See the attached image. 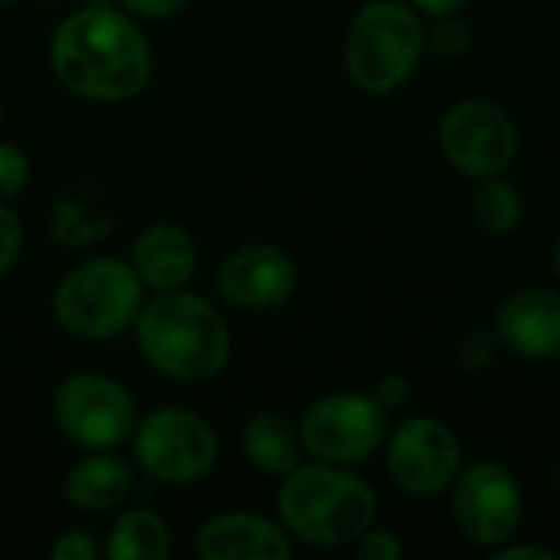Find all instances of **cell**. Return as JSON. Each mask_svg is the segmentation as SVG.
Here are the masks:
<instances>
[{"mask_svg": "<svg viewBox=\"0 0 560 560\" xmlns=\"http://www.w3.org/2000/svg\"><path fill=\"white\" fill-rule=\"evenodd\" d=\"M427 52V26L413 3L371 0L364 3L345 33L348 79L371 95L397 92L420 66Z\"/></svg>", "mask_w": 560, "mask_h": 560, "instance_id": "cell-5", "label": "cell"}, {"mask_svg": "<svg viewBox=\"0 0 560 560\" xmlns=\"http://www.w3.org/2000/svg\"><path fill=\"white\" fill-rule=\"evenodd\" d=\"M49 413L56 430L85 453L118 450L138 427L131 390L102 371H75L62 377L52 390Z\"/></svg>", "mask_w": 560, "mask_h": 560, "instance_id": "cell-7", "label": "cell"}, {"mask_svg": "<svg viewBox=\"0 0 560 560\" xmlns=\"http://www.w3.org/2000/svg\"><path fill=\"white\" fill-rule=\"evenodd\" d=\"M276 512L292 541L308 548L354 545L377 522V492L335 463H299L279 479Z\"/></svg>", "mask_w": 560, "mask_h": 560, "instance_id": "cell-3", "label": "cell"}, {"mask_svg": "<svg viewBox=\"0 0 560 560\" xmlns=\"http://www.w3.org/2000/svg\"><path fill=\"white\" fill-rule=\"evenodd\" d=\"M240 443H243L246 463L256 472L272 476V479H282L285 472H292L302 463V456H305L299 423L289 420L279 410H259V413H253L243 423Z\"/></svg>", "mask_w": 560, "mask_h": 560, "instance_id": "cell-17", "label": "cell"}, {"mask_svg": "<svg viewBox=\"0 0 560 560\" xmlns=\"http://www.w3.org/2000/svg\"><path fill=\"white\" fill-rule=\"evenodd\" d=\"M187 7V0H121V10H128L135 20H171Z\"/></svg>", "mask_w": 560, "mask_h": 560, "instance_id": "cell-26", "label": "cell"}, {"mask_svg": "<svg viewBox=\"0 0 560 560\" xmlns=\"http://www.w3.org/2000/svg\"><path fill=\"white\" fill-rule=\"evenodd\" d=\"M354 555L361 560H400L404 558V545L397 538V532L381 528L377 522L354 541Z\"/></svg>", "mask_w": 560, "mask_h": 560, "instance_id": "cell-22", "label": "cell"}, {"mask_svg": "<svg viewBox=\"0 0 560 560\" xmlns=\"http://www.w3.org/2000/svg\"><path fill=\"white\" fill-rule=\"evenodd\" d=\"M33 177V164L23 148L0 141V203L16 200Z\"/></svg>", "mask_w": 560, "mask_h": 560, "instance_id": "cell-21", "label": "cell"}, {"mask_svg": "<svg viewBox=\"0 0 560 560\" xmlns=\"http://www.w3.org/2000/svg\"><path fill=\"white\" fill-rule=\"evenodd\" d=\"M135 466L158 486H197L217 469L220 436L207 417L190 407H158L138 417L131 433Z\"/></svg>", "mask_w": 560, "mask_h": 560, "instance_id": "cell-6", "label": "cell"}, {"mask_svg": "<svg viewBox=\"0 0 560 560\" xmlns=\"http://www.w3.org/2000/svg\"><path fill=\"white\" fill-rule=\"evenodd\" d=\"M518 144L515 118L489 98H459L440 118V151L466 177L486 180L505 174L518 158Z\"/></svg>", "mask_w": 560, "mask_h": 560, "instance_id": "cell-9", "label": "cell"}, {"mask_svg": "<svg viewBox=\"0 0 560 560\" xmlns=\"http://www.w3.org/2000/svg\"><path fill=\"white\" fill-rule=\"evenodd\" d=\"M49 69L69 95L118 105L148 89L154 52L128 10L85 3L56 26L49 39Z\"/></svg>", "mask_w": 560, "mask_h": 560, "instance_id": "cell-1", "label": "cell"}, {"mask_svg": "<svg viewBox=\"0 0 560 560\" xmlns=\"http://www.w3.org/2000/svg\"><path fill=\"white\" fill-rule=\"evenodd\" d=\"M551 269H555V279L560 282V240L558 246H555V256H551Z\"/></svg>", "mask_w": 560, "mask_h": 560, "instance_id": "cell-30", "label": "cell"}, {"mask_svg": "<svg viewBox=\"0 0 560 560\" xmlns=\"http://www.w3.org/2000/svg\"><path fill=\"white\" fill-rule=\"evenodd\" d=\"M135 492V469L115 450H95L75 459L62 479V499L85 515L118 512Z\"/></svg>", "mask_w": 560, "mask_h": 560, "instance_id": "cell-16", "label": "cell"}, {"mask_svg": "<svg viewBox=\"0 0 560 560\" xmlns=\"http://www.w3.org/2000/svg\"><path fill=\"white\" fill-rule=\"evenodd\" d=\"M217 289L220 299L240 312H272L295 295L299 266L276 243H249L220 262Z\"/></svg>", "mask_w": 560, "mask_h": 560, "instance_id": "cell-12", "label": "cell"}, {"mask_svg": "<svg viewBox=\"0 0 560 560\" xmlns=\"http://www.w3.org/2000/svg\"><path fill=\"white\" fill-rule=\"evenodd\" d=\"M194 555L200 560H289L292 535L266 515L223 512L194 532Z\"/></svg>", "mask_w": 560, "mask_h": 560, "instance_id": "cell-14", "label": "cell"}, {"mask_svg": "<svg viewBox=\"0 0 560 560\" xmlns=\"http://www.w3.org/2000/svg\"><path fill=\"white\" fill-rule=\"evenodd\" d=\"M492 335L522 361L560 358V292L541 285L512 292L495 308Z\"/></svg>", "mask_w": 560, "mask_h": 560, "instance_id": "cell-13", "label": "cell"}, {"mask_svg": "<svg viewBox=\"0 0 560 560\" xmlns=\"http://www.w3.org/2000/svg\"><path fill=\"white\" fill-rule=\"evenodd\" d=\"M141 358L174 384H210L233 358V335L220 308L187 289L154 292L135 318Z\"/></svg>", "mask_w": 560, "mask_h": 560, "instance_id": "cell-2", "label": "cell"}, {"mask_svg": "<svg viewBox=\"0 0 560 560\" xmlns=\"http://www.w3.org/2000/svg\"><path fill=\"white\" fill-rule=\"evenodd\" d=\"M92 7H121V0H85Z\"/></svg>", "mask_w": 560, "mask_h": 560, "instance_id": "cell-31", "label": "cell"}, {"mask_svg": "<svg viewBox=\"0 0 560 560\" xmlns=\"http://www.w3.org/2000/svg\"><path fill=\"white\" fill-rule=\"evenodd\" d=\"M23 253V223L10 203H0V276H7Z\"/></svg>", "mask_w": 560, "mask_h": 560, "instance_id": "cell-23", "label": "cell"}, {"mask_svg": "<svg viewBox=\"0 0 560 560\" xmlns=\"http://www.w3.org/2000/svg\"><path fill=\"white\" fill-rule=\"evenodd\" d=\"M390 482L413 499H436L450 492L463 469V446L450 423L440 417H407L387 433Z\"/></svg>", "mask_w": 560, "mask_h": 560, "instance_id": "cell-11", "label": "cell"}, {"mask_svg": "<svg viewBox=\"0 0 560 560\" xmlns=\"http://www.w3.org/2000/svg\"><path fill=\"white\" fill-rule=\"evenodd\" d=\"M423 16H443V13H459L469 0H410Z\"/></svg>", "mask_w": 560, "mask_h": 560, "instance_id": "cell-29", "label": "cell"}, {"mask_svg": "<svg viewBox=\"0 0 560 560\" xmlns=\"http://www.w3.org/2000/svg\"><path fill=\"white\" fill-rule=\"evenodd\" d=\"M302 446L312 459L335 466L368 463L387 440V407L364 390L318 397L299 420Z\"/></svg>", "mask_w": 560, "mask_h": 560, "instance_id": "cell-8", "label": "cell"}, {"mask_svg": "<svg viewBox=\"0 0 560 560\" xmlns=\"http://www.w3.org/2000/svg\"><path fill=\"white\" fill-rule=\"evenodd\" d=\"M105 555L112 560H167L174 555L171 525L151 509H121L108 528Z\"/></svg>", "mask_w": 560, "mask_h": 560, "instance_id": "cell-18", "label": "cell"}, {"mask_svg": "<svg viewBox=\"0 0 560 560\" xmlns=\"http://www.w3.org/2000/svg\"><path fill=\"white\" fill-rule=\"evenodd\" d=\"M371 394H374L387 410H400V407L410 400L413 387H410V381H407V377H400V374H384Z\"/></svg>", "mask_w": 560, "mask_h": 560, "instance_id": "cell-27", "label": "cell"}, {"mask_svg": "<svg viewBox=\"0 0 560 560\" xmlns=\"http://www.w3.org/2000/svg\"><path fill=\"white\" fill-rule=\"evenodd\" d=\"M472 217H476L479 230H486L492 236H505V233L522 226L525 200L512 180L495 174V177L479 180V190L472 197Z\"/></svg>", "mask_w": 560, "mask_h": 560, "instance_id": "cell-19", "label": "cell"}, {"mask_svg": "<svg viewBox=\"0 0 560 560\" xmlns=\"http://www.w3.org/2000/svg\"><path fill=\"white\" fill-rule=\"evenodd\" d=\"M495 335H486V331H472V335H466L463 338V345H459V361L466 364V368H472V371H479V368H489L492 364V358H495Z\"/></svg>", "mask_w": 560, "mask_h": 560, "instance_id": "cell-25", "label": "cell"}, {"mask_svg": "<svg viewBox=\"0 0 560 560\" xmlns=\"http://www.w3.org/2000/svg\"><path fill=\"white\" fill-rule=\"evenodd\" d=\"M492 555H495V560H558V555L551 548H541V545H515V541H505Z\"/></svg>", "mask_w": 560, "mask_h": 560, "instance_id": "cell-28", "label": "cell"}, {"mask_svg": "<svg viewBox=\"0 0 560 560\" xmlns=\"http://www.w3.org/2000/svg\"><path fill=\"white\" fill-rule=\"evenodd\" d=\"M197 243L194 236L177 223H151L144 226L131 243V269L138 272L141 285L148 292H174L187 289V282L197 272Z\"/></svg>", "mask_w": 560, "mask_h": 560, "instance_id": "cell-15", "label": "cell"}, {"mask_svg": "<svg viewBox=\"0 0 560 560\" xmlns=\"http://www.w3.org/2000/svg\"><path fill=\"white\" fill-rule=\"evenodd\" d=\"M49 558L52 560H95L98 558V545L92 538V532L85 528H66L52 545H49Z\"/></svg>", "mask_w": 560, "mask_h": 560, "instance_id": "cell-24", "label": "cell"}, {"mask_svg": "<svg viewBox=\"0 0 560 560\" xmlns=\"http://www.w3.org/2000/svg\"><path fill=\"white\" fill-rule=\"evenodd\" d=\"M0 125H3V95H0Z\"/></svg>", "mask_w": 560, "mask_h": 560, "instance_id": "cell-32", "label": "cell"}, {"mask_svg": "<svg viewBox=\"0 0 560 560\" xmlns=\"http://www.w3.org/2000/svg\"><path fill=\"white\" fill-rule=\"evenodd\" d=\"M144 285L128 259L92 256L62 272L52 289L49 312L56 325L82 341H112L125 335L141 305Z\"/></svg>", "mask_w": 560, "mask_h": 560, "instance_id": "cell-4", "label": "cell"}, {"mask_svg": "<svg viewBox=\"0 0 560 560\" xmlns=\"http://www.w3.org/2000/svg\"><path fill=\"white\" fill-rule=\"evenodd\" d=\"M433 23L427 26V49L440 59H463L472 49V30L459 13H443L430 16Z\"/></svg>", "mask_w": 560, "mask_h": 560, "instance_id": "cell-20", "label": "cell"}, {"mask_svg": "<svg viewBox=\"0 0 560 560\" xmlns=\"http://www.w3.org/2000/svg\"><path fill=\"white\" fill-rule=\"evenodd\" d=\"M7 3H13V0H0V7H7Z\"/></svg>", "mask_w": 560, "mask_h": 560, "instance_id": "cell-33", "label": "cell"}, {"mask_svg": "<svg viewBox=\"0 0 560 560\" xmlns=\"http://www.w3.org/2000/svg\"><path fill=\"white\" fill-rule=\"evenodd\" d=\"M450 495L453 522L476 548L495 551L518 535L525 499L509 466L495 459L469 463L459 469L456 482L450 486Z\"/></svg>", "mask_w": 560, "mask_h": 560, "instance_id": "cell-10", "label": "cell"}]
</instances>
